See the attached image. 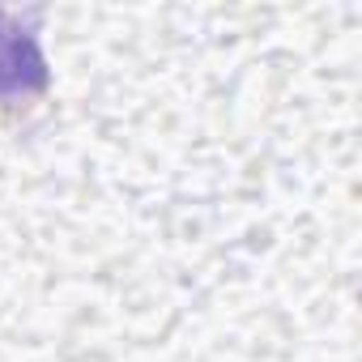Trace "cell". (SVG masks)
<instances>
[{"instance_id": "obj_1", "label": "cell", "mask_w": 362, "mask_h": 362, "mask_svg": "<svg viewBox=\"0 0 362 362\" xmlns=\"http://www.w3.org/2000/svg\"><path fill=\"white\" fill-rule=\"evenodd\" d=\"M47 86V60L39 35L9 9H0V98L39 94Z\"/></svg>"}]
</instances>
